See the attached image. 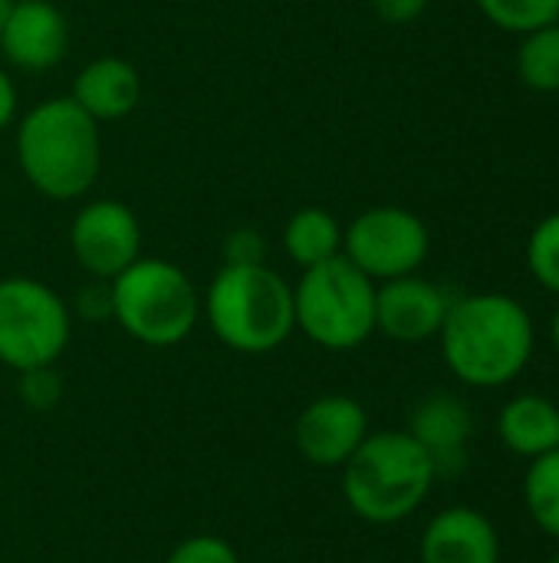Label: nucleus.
Returning <instances> with one entry per match:
<instances>
[{"label":"nucleus","mask_w":559,"mask_h":563,"mask_svg":"<svg viewBox=\"0 0 559 563\" xmlns=\"http://www.w3.org/2000/svg\"><path fill=\"white\" fill-rule=\"evenodd\" d=\"M69 49V23L49 0L10 3L0 26V56L20 73H46Z\"/></svg>","instance_id":"nucleus-11"},{"label":"nucleus","mask_w":559,"mask_h":563,"mask_svg":"<svg viewBox=\"0 0 559 563\" xmlns=\"http://www.w3.org/2000/svg\"><path fill=\"white\" fill-rule=\"evenodd\" d=\"M165 563H241L237 551L224 541V538H214V534H194V538H185Z\"/></svg>","instance_id":"nucleus-22"},{"label":"nucleus","mask_w":559,"mask_h":563,"mask_svg":"<svg viewBox=\"0 0 559 563\" xmlns=\"http://www.w3.org/2000/svg\"><path fill=\"white\" fill-rule=\"evenodd\" d=\"M517 73L534 92H559V23L524 33L517 49Z\"/></svg>","instance_id":"nucleus-19"},{"label":"nucleus","mask_w":559,"mask_h":563,"mask_svg":"<svg viewBox=\"0 0 559 563\" xmlns=\"http://www.w3.org/2000/svg\"><path fill=\"white\" fill-rule=\"evenodd\" d=\"M10 3H26V0H10Z\"/></svg>","instance_id":"nucleus-29"},{"label":"nucleus","mask_w":559,"mask_h":563,"mask_svg":"<svg viewBox=\"0 0 559 563\" xmlns=\"http://www.w3.org/2000/svg\"><path fill=\"white\" fill-rule=\"evenodd\" d=\"M16 106H20V99H16V86H13L10 73L0 66V132L16 119Z\"/></svg>","instance_id":"nucleus-26"},{"label":"nucleus","mask_w":559,"mask_h":563,"mask_svg":"<svg viewBox=\"0 0 559 563\" xmlns=\"http://www.w3.org/2000/svg\"><path fill=\"white\" fill-rule=\"evenodd\" d=\"M112 320L142 346H178L201 320V294L194 280L171 261L138 257L109 280Z\"/></svg>","instance_id":"nucleus-5"},{"label":"nucleus","mask_w":559,"mask_h":563,"mask_svg":"<svg viewBox=\"0 0 559 563\" xmlns=\"http://www.w3.org/2000/svg\"><path fill=\"white\" fill-rule=\"evenodd\" d=\"M7 10H10V0H0V26H3V16H7Z\"/></svg>","instance_id":"nucleus-28"},{"label":"nucleus","mask_w":559,"mask_h":563,"mask_svg":"<svg viewBox=\"0 0 559 563\" xmlns=\"http://www.w3.org/2000/svg\"><path fill=\"white\" fill-rule=\"evenodd\" d=\"M527 267L534 280L559 297V211L547 214L527 241Z\"/></svg>","instance_id":"nucleus-21"},{"label":"nucleus","mask_w":559,"mask_h":563,"mask_svg":"<svg viewBox=\"0 0 559 563\" xmlns=\"http://www.w3.org/2000/svg\"><path fill=\"white\" fill-rule=\"evenodd\" d=\"M418 558L422 563H501V538L488 515L455 505L428 521Z\"/></svg>","instance_id":"nucleus-14"},{"label":"nucleus","mask_w":559,"mask_h":563,"mask_svg":"<svg viewBox=\"0 0 559 563\" xmlns=\"http://www.w3.org/2000/svg\"><path fill=\"white\" fill-rule=\"evenodd\" d=\"M72 336L66 300L36 277L0 280V363L13 373L56 366Z\"/></svg>","instance_id":"nucleus-7"},{"label":"nucleus","mask_w":559,"mask_h":563,"mask_svg":"<svg viewBox=\"0 0 559 563\" xmlns=\"http://www.w3.org/2000/svg\"><path fill=\"white\" fill-rule=\"evenodd\" d=\"M497 435L514 455L540 459L559 449V406L540 393H521L501 409Z\"/></svg>","instance_id":"nucleus-16"},{"label":"nucleus","mask_w":559,"mask_h":563,"mask_svg":"<svg viewBox=\"0 0 559 563\" xmlns=\"http://www.w3.org/2000/svg\"><path fill=\"white\" fill-rule=\"evenodd\" d=\"M297 330L333 353L362 346L376 333V280L343 254L306 267L293 287Z\"/></svg>","instance_id":"nucleus-6"},{"label":"nucleus","mask_w":559,"mask_h":563,"mask_svg":"<svg viewBox=\"0 0 559 563\" xmlns=\"http://www.w3.org/2000/svg\"><path fill=\"white\" fill-rule=\"evenodd\" d=\"M524 505L530 521L559 541V449L530 459V468L524 475Z\"/></svg>","instance_id":"nucleus-18"},{"label":"nucleus","mask_w":559,"mask_h":563,"mask_svg":"<svg viewBox=\"0 0 559 563\" xmlns=\"http://www.w3.org/2000/svg\"><path fill=\"white\" fill-rule=\"evenodd\" d=\"M69 99L99 125L119 122L135 112L142 99V76L122 56H96L76 73Z\"/></svg>","instance_id":"nucleus-15"},{"label":"nucleus","mask_w":559,"mask_h":563,"mask_svg":"<svg viewBox=\"0 0 559 563\" xmlns=\"http://www.w3.org/2000/svg\"><path fill=\"white\" fill-rule=\"evenodd\" d=\"M201 317L227 350L273 353L297 330L293 287L267 264H224L201 297Z\"/></svg>","instance_id":"nucleus-3"},{"label":"nucleus","mask_w":559,"mask_h":563,"mask_svg":"<svg viewBox=\"0 0 559 563\" xmlns=\"http://www.w3.org/2000/svg\"><path fill=\"white\" fill-rule=\"evenodd\" d=\"M369 435V416L359 399L329 393L313 399L293 422L297 452L316 468H343Z\"/></svg>","instance_id":"nucleus-10"},{"label":"nucleus","mask_w":559,"mask_h":563,"mask_svg":"<svg viewBox=\"0 0 559 563\" xmlns=\"http://www.w3.org/2000/svg\"><path fill=\"white\" fill-rule=\"evenodd\" d=\"M13 155L36 195L79 201L99 181L102 132L69 96H49L16 122Z\"/></svg>","instance_id":"nucleus-2"},{"label":"nucleus","mask_w":559,"mask_h":563,"mask_svg":"<svg viewBox=\"0 0 559 563\" xmlns=\"http://www.w3.org/2000/svg\"><path fill=\"white\" fill-rule=\"evenodd\" d=\"M280 241H283V254L300 271H306V267L326 264L343 254V224L336 221L333 211L310 205V208H300L290 214Z\"/></svg>","instance_id":"nucleus-17"},{"label":"nucleus","mask_w":559,"mask_h":563,"mask_svg":"<svg viewBox=\"0 0 559 563\" xmlns=\"http://www.w3.org/2000/svg\"><path fill=\"white\" fill-rule=\"evenodd\" d=\"M428 251L432 234L425 221L399 205L369 208L343 228V257L376 284L418 274Z\"/></svg>","instance_id":"nucleus-8"},{"label":"nucleus","mask_w":559,"mask_h":563,"mask_svg":"<svg viewBox=\"0 0 559 563\" xmlns=\"http://www.w3.org/2000/svg\"><path fill=\"white\" fill-rule=\"evenodd\" d=\"M405 432L425 449L438 478H458L468 468L474 416L461 396L445 393V389L422 396L409 412Z\"/></svg>","instance_id":"nucleus-12"},{"label":"nucleus","mask_w":559,"mask_h":563,"mask_svg":"<svg viewBox=\"0 0 559 563\" xmlns=\"http://www.w3.org/2000/svg\"><path fill=\"white\" fill-rule=\"evenodd\" d=\"M72 261L96 280H115L142 257V224L119 198H92L69 221Z\"/></svg>","instance_id":"nucleus-9"},{"label":"nucleus","mask_w":559,"mask_h":563,"mask_svg":"<svg viewBox=\"0 0 559 563\" xmlns=\"http://www.w3.org/2000/svg\"><path fill=\"white\" fill-rule=\"evenodd\" d=\"M550 340H554V350H557L559 356V307L557 313H554V323H550Z\"/></svg>","instance_id":"nucleus-27"},{"label":"nucleus","mask_w":559,"mask_h":563,"mask_svg":"<svg viewBox=\"0 0 559 563\" xmlns=\"http://www.w3.org/2000/svg\"><path fill=\"white\" fill-rule=\"evenodd\" d=\"M438 482L425 449L402 429L369 432L343 465V498L369 525H399L412 518Z\"/></svg>","instance_id":"nucleus-4"},{"label":"nucleus","mask_w":559,"mask_h":563,"mask_svg":"<svg viewBox=\"0 0 559 563\" xmlns=\"http://www.w3.org/2000/svg\"><path fill=\"white\" fill-rule=\"evenodd\" d=\"M59 376L53 373V366H43V369H30V373H20V399L26 409H36V412H46L59 402Z\"/></svg>","instance_id":"nucleus-23"},{"label":"nucleus","mask_w":559,"mask_h":563,"mask_svg":"<svg viewBox=\"0 0 559 563\" xmlns=\"http://www.w3.org/2000/svg\"><path fill=\"white\" fill-rule=\"evenodd\" d=\"M448 307L451 297L418 274L382 280L376 284V333L395 343H425L438 336Z\"/></svg>","instance_id":"nucleus-13"},{"label":"nucleus","mask_w":559,"mask_h":563,"mask_svg":"<svg viewBox=\"0 0 559 563\" xmlns=\"http://www.w3.org/2000/svg\"><path fill=\"white\" fill-rule=\"evenodd\" d=\"M224 264H264V238L254 228H234L224 238Z\"/></svg>","instance_id":"nucleus-24"},{"label":"nucleus","mask_w":559,"mask_h":563,"mask_svg":"<svg viewBox=\"0 0 559 563\" xmlns=\"http://www.w3.org/2000/svg\"><path fill=\"white\" fill-rule=\"evenodd\" d=\"M445 366L474 389H501L514 383L537 343L530 310L507 294L455 297L438 330Z\"/></svg>","instance_id":"nucleus-1"},{"label":"nucleus","mask_w":559,"mask_h":563,"mask_svg":"<svg viewBox=\"0 0 559 563\" xmlns=\"http://www.w3.org/2000/svg\"><path fill=\"white\" fill-rule=\"evenodd\" d=\"M428 0H372V10L385 23H412L425 13Z\"/></svg>","instance_id":"nucleus-25"},{"label":"nucleus","mask_w":559,"mask_h":563,"mask_svg":"<svg viewBox=\"0 0 559 563\" xmlns=\"http://www.w3.org/2000/svg\"><path fill=\"white\" fill-rule=\"evenodd\" d=\"M550 563H559V551H557V558H554V561H550Z\"/></svg>","instance_id":"nucleus-30"},{"label":"nucleus","mask_w":559,"mask_h":563,"mask_svg":"<svg viewBox=\"0 0 559 563\" xmlns=\"http://www.w3.org/2000/svg\"><path fill=\"white\" fill-rule=\"evenodd\" d=\"M481 13L507 33H534L559 23V0H478Z\"/></svg>","instance_id":"nucleus-20"}]
</instances>
